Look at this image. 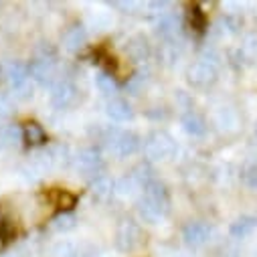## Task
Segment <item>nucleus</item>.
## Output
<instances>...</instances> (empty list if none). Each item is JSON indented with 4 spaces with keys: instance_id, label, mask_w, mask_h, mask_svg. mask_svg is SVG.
<instances>
[{
    "instance_id": "21",
    "label": "nucleus",
    "mask_w": 257,
    "mask_h": 257,
    "mask_svg": "<svg viewBox=\"0 0 257 257\" xmlns=\"http://www.w3.org/2000/svg\"><path fill=\"white\" fill-rule=\"evenodd\" d=\"M127 51H130L136 59H144V57H148V43L144 39H134L130 45H127Z\"/></svg>"
},
{
    "instance_id": "4",
    "label": "nucleus",
    "mask_w": 257,
    "mask_h": 257,
    "mask_svg": "<svg viewBox=\"0 0 257 257\" xmlns=\"http://www.w3.org/2000/svg\"><path fill=\"white\" fill-rule=\"evenodd\" d=\"M5 75H7V79H9V83H11L13 89L25 91L29 87V75H31V71H29L27 65H23V63H17V61L15 63H9Z\"/></svg>"
},
{
    "instance_id": "8",
    "label": "nucleus",
    "mask_w": 257,
    "mask_h": 257,
    "mask_svg": "<svg viewBox=\"0 0 257 257\" xmlns=\"http://www.w3.org/2000/svg\"><path fill=\"white\" fill-rule=\"evenodd\" d=\"M182 233H184L186 243H190V245H203L211 237V227L207 223L197 221V223H188Z\"/></svg>"
},
{
    "instance_id": "11",
    "label": "nucleus",
    "mask_w": 257,
    "mask_h": 257,
    "mask_svg": "<svg viewBox=\"0 0 257 257\" xmlns=\"http://www.w3.org/2000/svg\"><path fill=\"white\" fill-rule=\"evenodd\" d=\"M182 125H184V130L190 136H203L207 132V121L195 111H190V113H186L182 117Z\"/></svg>"
},
{
    "instance_id": "17",
    "label": "nucleus",
    "mask_w": 257,
    "mask_h": 257,
    "mask_svg": "<svg viewBox=\"0 0 257 257\" xmlns=\"http://www.w3.org/2000/svg\"><path fill=\"white\" fill-rule=\"evenodd\" d=\"M91 188H93V195H95V197H99V199H107V197L111 195L113 184H111V180H109L107 176H97Z\"/></svg>"
},
{
    "instance_id": "18",
    "label": "nucleus",
    "mask_w": 257,
    "mask_h": 257,
    "mask_svg": "<svg viewBox=\"0 0 257 257\" xmlns=\"http://www.w3.org/2000/svg\"><path fill=\"white\" fill-rule=\"evenodd\" d=\"M188 19H190V27L195 29L197 33H203L205 31V15L201 13V9L199 7H192L190 9V13H188Z\"/></svg>"
},
{
    "instance_id": "15",
    "label": "nucleus",
    "mask_w": 257,
    "mask_h": 257,
    "mask_svg": "<svg viewBox=\"0 0 257 257\" xmlns=\"http://www.w3.org/2000/svg\"><path fill=\"white\" fill-rule=\"evenodd\" d=\"M49 199L53 201L55 207H59L63 211L75 207V203H77V197L75 195H71V192H67V190H59V188H55L53 192H49Z\"/></svg>"
},
{
    "instance_id": "9",
    "label": "nucleus",
    "mask_w": 257,
    "mask_h": 257,
    "mask_svg": "<svg viewBox=\"0 0 257 257\" xmlns=\"http://www.w3.org/2000/svg\"><path fill=\"white\" fill-rule=\"evenodd\" d=\"M77 168L85 174H95L101 168V156L97 150H83L77 156Z\"/></svg>"
},
{
    "instance_id": "23",
    "label": "nucleus",
    "mask_w": 257,
    "mask_h": 257,
    "mask_svg": "<svg viewBox=\"0 0 257 257\" xmlns=\"http://www.w3.org/2000/svg\"><path fill=\"white\" fill-rule=\"evenodd\" d=\"M17 140H19V132L15 127H3V130H0V144L3 146H11Z\"/></svg>"
},
{
    "instance_id": "3",
    "label": "nucleus",
    "mask_w": 257,
    "mask_h": 257,
    "mask_svg": "<svg viewBox=\"0 0 257 257\" xmlns=\"http://www.w3.org/2000/svg\"><path fill=\"white\" fill-rule=\"evenodd\" d=\"M215 77H217V61H209V59H201L188 71L190 83H195L199 87H205V85L213 83Z\"/></svg>"
},
{
    "instance_id": "7",
    "label": "nucleus",
    "mask_w": 257,
    "mask_h": 257,
    "mask_svg": "<svg viewBox=\"0 0 257 257\" xmlns=\"http://www.w3.org/2000/svg\"><path fill=\"white\" fill-rule=\"evenodd\" d=\"M140 243V229L134 223H123L117 231V247L127 251V249H134Z\"/></svg>"
},
{
    "instance_id": "12",
    "label": "nucleus",
    "mask_w": 257,
    "mask_h": 257,
    "mask_svg": "<svg viewBox=\"0 0 257 257\" xmlns=\"http://www.w3.org/2000/svg\"><path fill=\"white\" fill-rule=\"evenodd\" d=\"M85 41H87V33H85L83 27H71L65 35H63V43H65V47L69 51L81 49L85 45Z\"/></svg>"
},
{
    "instance_id": "6",
    "label": "nucleus",
    "mask_w": 257,
    "mask_h": 257,
    "mask_svg": "<svg viewBox=\"0 0 257 257\" xmlns=\"http://www.w3.org/2000/svg\"><path fill=\"white\" fill-rule=\"evenodd\" d=\"M77 97V89L73 83L69 81H59L55 87H53V103L57 107H67L75 101Z\"/></svg>"
},
{
    "instance_id": "19",
    "label": "nucleus",
    "mask_w": 257,
    "mask_h": 257,
    "mask_svg": "<svg viewBox=\"0 0 257 257\" xmlns=\"http://www.w3.org/2000/svg\"><path fill=\"white\" fill-rule=\"evenodd\" d=\"M95 81H97V87H99L105 95H113V93H115V89H117V87H115V81L111 79V75H109V73H99Z\"/></svg>"
},
{
    "instance_id": "16",
    "label": "nucleus",
    "mask_w": 257,
    "mask_h": 257,
    "mask_svg": "<svg viewBox=\"0 0 257 257\" xmlns=\"http://www.w3.org/2000/svg\"><path fill=\"white\" fill-rule=\"evenodd\" d=\"M158 31H160V35H162L164 39L174 41L176 35L180 33V23H178L174 17H164V19L160 21V25H158Z\"/></svg>"
},
{
    "instance_id": "14",
    "label": "nucleus",
    "mask_w": 257,
    "mask_h": 257,
    "mask_svg": "<svg viewBox=\"0 0 257 257\" xmlns=\"http://www.w3.org/2000/svg\"><path fill=\"white\" fill-rule=\"evenodd\" d=\"M107 115L111 119H117V121H125V119H130L132 117V107L127 101L123 99H111L107 103Z\"/></svg>"
},
{
    "instance_id": "10",
    "label": "nucleus",
    "mask_w": 257,
    "mask_h": 257,
    "mask_svg": "<svg viewBox=\"0 0 257 257\" xmlns=\"http://www.w3.org/2000/svg\"><path fill=\"white\" fill-rule=\"evenodd\" d=\"M255 227H257V219L255 217H249V215H243V217H239L233 225H231V235L235 237V239H243V237H247V235H251L253 231H255Z\"/></svg>"
},
{
    "instance_id": "22",
    "label": "nucleus",
    "mask_w": 257,
    "mask_h": 257,
    "mask_svg": "<svg viewBox=\"0 0 257 257\" xmlns=\"http://www.w3.org/2000/svg\"><path fill=\"white\" fill-rule=\"evenodd\" d=\"M73 225H75V219L71 215H59L57 219H53V229H57V231L73 229Z\"/></svg>"
},
{
    "instance_id": "5",
    "label": "nucleus",
    "mask_w": 257,
    "mask_h": 257,
    "mask_svg": "<svg viewBox=\"0 0 257 257\" xmlns=\"http://www.w3.org/2000/svg\"><path fill=\"white\" fill-rule=\"evenodd\" d=\"M111 144H113V148L121 156H130V154L138 152L140 146H142L140 144V138L136 134H132V132H117L115 138H111Z\"/></svg>"
},
{
    "instance_id": "13",
    "label": "nucleus",
    "mask_w": 257,
    "mask_h": 257,
    "mask_svg": "<svg viewBox=\"0 0 257 257\" xmlns=\"http://www.w3.org/2000/svg\"><path fill=\"white\" fill-rule=\"evenodd\" d=\"M23 138H25V142H27L29 146H41V144L47 142L45 130H43L39 123H35V121H31V123H27V125L23 127Z\"/></svg>"
},
{
    "instance_id": "24",
    "label": "nucleus",
    "mask_w": 257,
    "mask_h": 257,
    "mask_svg": "<svg viewBox=\"0 0 257 257\" xmlns=\"http://www.w3.org/2000/svg\"><path fill=\"white\" fill-rule=\"evenodd\" d=\"M243 182L249 188H257V164H251L243 170Z\"/></svg>"
},
{
    "instance_id": "20",
    "label": "nucleus",
    "mask_w": 257,
    "mask_h": 257,
    "mask_svg": "<svg viewBox=\"0 0 257 257\" xmlns=\"http://www.w3.org/2000/svg\"><path fill=\"white\" fill-rule=\"evenodd\" d=\"M15 235H17V231H15V227H13L9 221L0 223V249L7 247V245L15 239Z\"/></svg>"
},
{
    "instance_id": "1",
    "label": "nucleus",
    "mask_w": 257,
    "mask_h": 257,
    "mask_svg": "<svg viewBox=\"0 0 257 257\" xmlns=\"http://www.w3.org/2000/svg\"><path fill=\"white\" fill-rule=\"evenodd\" d=\"M140 217L148 223H158L168 211V195L160 182L150 180L144 186V197L138 205Z\"/></svg>"
},
{
    "instance_id": "26",
    "label": "nucleus",
    "mask_w": 257,
    "mask_h": 257,
    "mask_svg": "<svg viewBox=\"0 0 257 257\" xmlns=\"http://www.w3.org/2000/svg\"><path fill=\"white\" fill-rule=\"evenodd\" d=\"M9 113H11V101L5 95H0V117H7Z\"/></svg>"
},
{
    "instance_id": "25",
    "label": "nucleus",
    "mask_w": 257,
    "mask_h": 257,
    "mask_svg": "<svg viewBox=\"0 0 257 257\" xmlns=\"http://www.w3.org/2000/svg\"><path fill=\"white\" fill-rule=\"evenodd\" d=\"M77 253L73 251V247L69 245V243H63V245H59L53 253H51V257H75Z\"/></svg>"
},
{
    "instance_id": "2",
    "label": "nucleus",
    "mask_w": 257,
    "mask_h": 257,
    "mask_svg": "<svg viewBox=\"0 0 257 257\" xmlns=\"http://www.w3.org/2000/svg\"><path fill=\"white\" fill-rule=\"evenodd\" d=\"M144 150H146L148 158H152V160H166V158L174 156L176 144H174V140H172L168 134H164V132H154V134L146 140Z\"/></svg>"
}]
</instances>
